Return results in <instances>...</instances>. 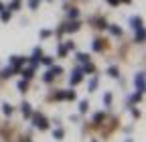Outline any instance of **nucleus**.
<instances>
[{"label":"nucleus","instance_id":"4468645a","mask_svg":"<svg viewBox=\"0 0 146 142\" xmlns=\"http://www.w3.org/2000/svg\"><path fill=\"white\" fill-rule=\"evenodd\" d=\"M39 2H41V0H29V6H31V10H36V8H39Z\"/></svg>","mask_w":146,"mask_h":142},{"label":"nucleus","instance_id":"2eb2a0df","mask_svg":"<svg viewBox=\"0 0 146 142\" xmlns=\"http://www.w3.org/2000/svg\"><path fill=\"white\" fill-rule=\"evenodd\" d=\"M87 108H89V104H87V102H81V104H79V112H81V114H85Z\"/></svg>","mask_w":146,"mask_h":142},{"label":"nucleus","instance_id":"412c9836","mask_svg":"<svg viewBox=\"0 0 146 142\" xmlns=\"http://www.w3.org/2000/svg\"><path fill=\"white\" fill-rule=\"evenodd\" d=\"M108 73L112 75V77H118V69H116V67H110V69H108Z\"/></svg>","mask_w":146,"mask_h":142},{"label":"nucleus","instance_id":"aec40b11","mask_svg":"<svg viewBox=\"0 0 146 142\" xmlns=\"http://www.w3.org/2000/svg\"><path fill=\"white\" fill-rule=\"evenodd\" d=\"M69 19H77V8H69Z\"/></svg>","mask_w":146,"mask_h":142},{"label":"nucleus","instance_id":"a211bd4d","mask_svg":"<svg viewBox=\"0 0 146 142\" xmlns=\"http://www.w3.org/2000/svg\"><path fill=\"white\" fill-rule=\"evenodd\" d=\"M104 118H106V116H104V112H100V114H96V116H94V122H96V124H100Z\"/></svg>","mask_w":146,"mask_h":142},{"label":"nucleus","instance_id":"7c9ffc66","mask_svg":"<svg viewBox=\"0 0 146 142\" xmlns=\"http://www.w3.org/2000/svg\"><path fill=\"white\" fill-rule=\"evenodd\" d=\"M25 142H27V140H25Z\"/></svg>","mask_w":146,"mask_h":142},{"label":"nucleus","instance_id":"f3484780","mask_svg":"<svg viewBox=\"0 0 146 142\" xmlns=\"http://www.w3.org/2000/svg\"><path fill=\"white\" fill-rule=\"evenodd\" d=\"M53 77H55V73H53V71H51V69H49V71H47V73L43 75V79H45V81H51Z\"/></svg>","mask_w":146,"mask_h":142},{"label":"nucleus","instance_id":"20e7f679","mask_svg":"<svg viewBox=\"0 0 146 142\" xmlns=\"http://www.w3.org/2000/svg\"><path fill=\"white\" fill-rule=\"evenodd\" d=\"M130 23H132L134 31H138V29H144V27H142V19H138V16H134V19H132Z\"/></svg>","mask_w":146,"mask_h":142},{"label":"nucleus","instance_id":"6ab92c4d","mask_svg":"<svg viewBox=\"0 0 146 142\" xmlns=\"http://www.w3.org/2000/svg\"><path fill=\"white\" fill-rule=\"evenodd\" d=\"M53 136L57 138V140H61V138H63V130H61V128H57V130L53 132Z\"/></svg>","mask_w":146,"mask_h":142},{"label":"nucleus","instance_id":"393cba45","mask_svg":"<svg viewBox=\"0 0 146 142\" xmlns=\"http://www.w3.org/2000/svg\"><path fill=\"white\" fill-rule=\"evenodd\" d=\"M18 6H21V2H18V0H14V2H12V4H10V10H16V8H18Z\"/></svg>","mask_w":146,"mask_h":142},{"label":"nucleus","instance_id":"f03ea898","mask_svg":"<svg viewBox=\"0 0 146 142\" xmlns=\"http://www.w3.org/2000/svg\"><path fill=\"white\" fill-rule=\"evenodd\" d=\"M134 85H136V90L142 94L144 92V73H138L136 77H134Z\"/></svg>","mask_w":146,"mask_h":142},{"label":"nucleus","instance_id":"cd10ccee","mask_svg":"<svg viewBox=\"0 0 146 142\" xmlns=\"http://www.w3.org/2000/svg\"><path fill=\"white\" fill-rule=\"evenodd\" d=\"M140 98H142V94H140V92H138V94H134V96H132V100H130V102H138V100H140Z\"/></svg>","mask_w":146,"mask_h":142},{"label":"nucleus","instance_id":"4be33fe9","mask_svg":"<svg viewBox=\"0 0 146 142\" xmlns=\"http://www.w3.org/2000/svg\"><path fill=\"white\" fill-rule=\"evenodd\" d=\"M77 59H79L81 63H87V61H89V57H87V55H83V53H79V55H77Z\"/></svg>","mask_w":146,"mask_h":142},{"label":"nucleus","instance_id":"c756f323","mask_svg":"<svg viewBox=\"0 0 146 142\" xmlns=\"http://www.w3.org/2000/svg\"><path fill=\"white\" fill-rule=\"evenodd\" d=\"M2 8H4V6H2V4H0V10H2Z\"/></svg>","mask_w":146,"mask_h":142},{"label":"nucleus","instance_id":"9b49d317","mask_svg":"<svg viewBox=\"0 0 146 142\" xmlns=\"http://www.w3.org/2000/svg\"><path fill=\"white\" fill-rule=\"evenodd\" d=\"M63 100H75V92H61Z\"/></svg>","mask_w":146,"mask_h":142},{"label":"nucleus","instance_id":"f8f14e48","mask_svg":"<svg viewBox=\"0 0 146 142\" xmlns=\"http://www.w3.org/2000/svg\"><path fill=\"white\" fill-rule=\"evenodd\" d=\"M102 47H104V41L96 39V41H94V51H102Z\"/></svg>","mask_w":146,"mask_h":142},{"label":"nucleus","instance_id":"6e6552de","mask_svg":"<svg viewBox=\"0 0 146 142\" xmlns=\"http://www.w3.org/2000/svg\"><path fill=\"white\" fill-rule=\"evenodd\" d=\"M23 114H25L27 118L33 116V110H31V106H29V104H23Z\"/></svg>","mask_w":146,"mask_h":142},{"label":"nucleus","instance_id":"a878e982","mask_svg":"<svg viewBox=\"0 0 146 142\" xmlns=\"http://www.w3.org/2000/svg\"><path fill=\"white\" fill-rule=\"evenodd\" d=\"M98 29H108V25H106V21H98Z\"/></svg>","mask_w":146,"mask_h":142},{"label":"nucleus","instance_id":"7ed1b4c3","mask_svg":"<svg viewBox=\"0 0 146 142\" xmlns=\"http://www.w3.org/2000/svg\"><path fill=\"white\" fill-rule=\"evenodd\" d=\"M81 77H83V73H81V71L77 69L75 73H73V77H71V85H77V83L81 81Z\"/></svg>","mask_w":146,"mask_h":142},{"label":"nucleus","instance_id":"5701e85b","mask_svg":"<svg viewBox=\"0 0 146 142\" xmlns=\"http://www.w3.org/2000/svg\"><path fill=\"white\" fill-rule=\"evenodd\" d=\"M85 73H94V65H91L89 61L85 63Z\"/></svg>","mask_w":146,"mask_h":142},{"label":"nucleus","instance_id":"ddd939ff","mask_svg":"<svg viewBox=\"0 0 146 142\" xmlns=\"http://www.w3.org/2000/svg\"><path fill=\"white\" fill-rule=\"evenodd\" d=\"M2 112H4V116H10V114H12V106L4 104V106H2Z\"/></svg>","mask_w":146,"mask_h":142},{"label":"nucleus","instance_id":"39448f33","mask_svg":"<svg viewBox=\"0 0 146 142\" xmlns=\"http://www.w3.org/2000/svg\"><path fill=\"white\" fill-rule=\"evenodd\" d=\"M77 29H79L77 23H67V25H65V31H67V33H73V31H77Z\"/></svg>","mask_w":146,"mask_h":142},{"label":"nucleus","instance_id":"0eeeda50","mask_svg":"<svg viewBox=\"0 0 146 142\" xmlns=\"http://www.w3.org/2000/svg\"><path fill=\"white\" fill-rule=\"evenodd\" d=\"M10 63H12V67H16V69H18V65L25 63V59H21V57H10Z\"/></svg>","mask_w":146,"mask_h":142},{"label":"nucleus","instance_id":"dca6fc26","mask_svg":"<svg viewBox=\"0 0 146 142\" xmlns=\"http://www.w3.org/2000/svg\"><path fill=\"white\" fill-rule=\"evenodd\" d=\"M110 31H112V33L116 35V37H118V35H122V29H120V27H116V25H112V27H110Z\"/></svg>","mask_w":146,"mask_h":142},{"label":"nucleus","instance_id":"b1692460","mask_svg":"<svg viewBox=\"0 0 146 142\" xmlns=\"http://www.w3.org/2000/svg\"><path fill=\"white\" fill-rule=\"evenodd\" d=\"M27 85H29V83H27V79H25V81H21V83H18V90H21V92H25V90H27Z\"/></svg>","mask_w":146,"mask_h":142},{"label":"nucleus","instance_id":"c85d7f7f","mask_svg":"<svg viewBox=\"0 0 146 142\" xmlns=\"http://www.w3.org/2000/svg\"><path fill=\"white\" fill-rule=\"evenodd\" d=\"M108 2H110V4H114V6H116V4H118V0H108Z\"/></svg>","mask_w":146,"mask_h":142},{"label":"nucleus","instance_id":"f257e3e1","mask_svg":"<svg viewBox=\"0 0 146 142\" xmlns=\"http://www.w3.org/2000/svg\"><path fill=\"white\" fill-rule=\"evenodd\" d=\"M33 126L41 128V130H47V128H49V124H47V120H45L41 114H35V116H33Z\"/></svg>","mask_w":146,"mask_h":142},{"label":"nucleus","instance_id":"423d86ee","mask_svg":"<svg viewBox=\"0 0 146 142\" xmlns=\"http://www.w3.org/2000/svg\"><path fill=\"white\" fill-rule=\"evenodd\" d=\"M0 19H2L4 23H6V21H10V10H8V8L4 10V8H2V10H0Z\"/></svg>","mask_w":146,"mask_h":142},{"label":"nucleus","instance_id":"1a4fd4ad","mask_svg":"<svg viewBox=\"0 0 146 142\" xmlns=\"http://www.w3.org/2000/svg\"><path fill=\"white\" fill-rule=\"evenodd\" d=\"M21 73H23V77H25V79H31V77H33V67H29V69L21 71Z\"/></svg>","mask_w":146,"mask_h":142},{"label":"nucleus","instance_id":"9d476101","mask_svg":"<svg viewBox=\"0 0 146 142\" xmlns=\"http://www.w3.org/2000/svg\"><path fill=\"white\" fill-rule=\"evenodd\" d=\"M136 41H138V43L144 41V29H138V31H136Z\"/></svg>","mask_w":146,"mask_h":142},{"label":"nucleus","instance_id":"bb28decb","mask_svg":"<svg viewBox=\"0 0 146 142\" xmlns=\"http://www.w3.org/2000/svg\"><path fill=\"white\" fill-rule=\"evenodd\" d=\"M41 61H43V63H45V65H51V63H53V59H51V57H43V59H41Z\"/></svg>","mask_w":146,"mask_h":142}]
</instances>
